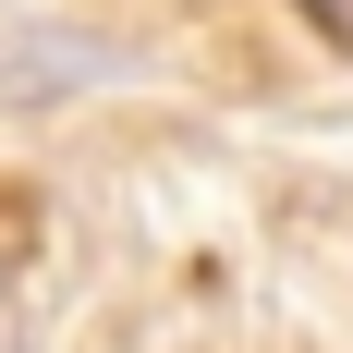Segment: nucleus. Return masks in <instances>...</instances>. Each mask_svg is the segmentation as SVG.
<instances>
[{"instance_id":"f257e3e1","label":"nucleus","mask_w":353,"mask_h":353,"mask_svg":"<svg viewBox=\"0 0 353 353\" xmlns=\"http://www.w3.org/2000/svg\"><path fill=\"white\" fill-rule=\"evenodd\" d=\"M292 12H305V25H329V37L353 49V0H292Z\"/></svg>"}]
</instances>
